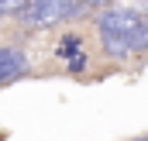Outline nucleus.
<instances>
[{
  "label": "nucleus",
  "instance_id": "nucleus-9",
  "mask_svg": "<svg viewBox=\"0 0 148 141\" xmlns=\"http://www.w3.org/2000/svg\"><path fill=\"white\" fill-rule=\"evenodd\" d=\"M138 141H145V138H138Z\"/></svg>",
  "mask_w": 148,
  "mask_h": 141
},
{
  "label": "nucleus",
  "instance_id": "nucleus-1",
  "mask_svg": "<svg viewBox=\"0 0 148 141\" xmlns=\"http://www.w3.org/2000/svg\"><path fill=\"white\" fill-rule=\"evenodd\" d=\"M100 31L124 38L131 45V52H145L148 48V24L134 10H103L100 14Z\"/></svg>",
  "mask_w": 148,
  "mask_h": 141
},
{
  "label": "nucleus",
  "instance_id": "nucleus-2",
  "mask_svg": "<svg viewBox=\"0 0 148 141\" xmlns=\"http://www.w3.org/2000/svg\"><path fill=\"white\" fill-rule=\"evenodd\" d=\"M79 10L76 0H28V7L21 10V21L31 28H52L66 17H73Z\"/></svg>",
  "mask_w": 148,
  "mask_h": 141
},
{
  "label": "nucleus",
  "instance_id": "nucleus-4",
  "mask_svg": "<svg viewBox=\"0 0 148 141\" xmlns=\"http://www.w3.org/2000/svg\"><path fill=\"white\" fill-rule=\"evenodd\" d=\"M100 38H103V48H107V55H114V59H127V55H131V45H127L124 38L107 35V31H100Z\"/></svg>",
  "mask_w": 148,
  "mask_h": 141
},
{
  "label": "nucleus",
  "instance_id": "nucleus-7",
  "mask_svg": "<svg viewBox=\"0 0 148 141\" xmlns=\"http://www.w3.org/2000/svg\"><path fill=\"white\" fill-rule=\"evenodd\" d=\"M83 66H86V59H83V55H73V62H69V69H73V72H79Z\"/></svg>",
  "mask_w": 148,
  "mask_h": 141
},
{
  "label": "nucleus",
  "instance_id": "nucleus-3",
  "mask_svg": "<svg viewBox=\"0 0 148 141\" xmlns=\"http://www.w3.org/2000/svg\"><path fill=\"white\" fill-rule=\"evenodd\" d=\"M28 72V59L21 48H0V83H10Z\"/></svg>",
  "mask_w": 148,
  "mask_h": 141
},
{
  "label": "nucleus",
  "instance_id": "nucleus-6",
  "mask_svg": "<svg viewBox=\"0 0 148 141\" xmlns=\"http://www.w3.org/2000/svg\"><path fill=\"white\" fill-rule=\"evenodd\" d=\"M28 7V0H0V17H7V14H21Z\"/></svg>",
  "mask_w": 148,
  "mask_h": 141
},
{
  "label": "nucleus",
  "instance_id": "nucleus-8",
  "mask_svg": "<svg viewBox=\"0 0 148 141\" xmlns=\"http://www.w3.org/2000/svg\"><path fill=\"white\" fill-rule=\"evenodd\" d=\"M83 3H93V7H103V3H110V0H83Z\"/></svg>",
  "mask_w": 148,
  "mask_h": 141
},
{
  "label": "nucleus",
  "instance_id": "nucleus-5",
  "mask_svg": "<svg viewBox=\"0 0 148 141\" xmlns=\"http://www.w3.org/2000/svg\"><path fill=\"white\" fill-rule=\"evenodd\" d=\"M76 52H79V38L76 35H69V38L59 41V55H62V59H69V55H76Z\"/></svg>",
  "mask_w": 148,
  "mask_h": 141
}]
</instances>
